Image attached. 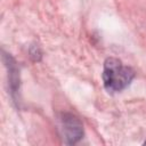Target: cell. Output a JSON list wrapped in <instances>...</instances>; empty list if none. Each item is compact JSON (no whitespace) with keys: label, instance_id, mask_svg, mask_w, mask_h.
I'll return each instance as SVG.
<instances>
[{"label":"cell","instance_id":"2","mask_svg":"<svg viewBox=\"0 0 146 146\" xmlns=\"http://www.w3.org/2000/svg\"><path fill=\"white\" fill-rule=\"evenodd\" d=\"M62 122H63V129H64V133L66 136L67 143L75 144L83 135L81 122L79 121L78 117H75L72 114H64Z\"/></svg>","mask_w":146,"mask_h":146},{"label":"cell","instance_id":"1","mask_svg":"<svg viewBox=\"0 0 146 146\" xmlns=\"http://www.w3.org/2000/svg\"><path fill=\"white\" fill-rule=\"evenodd\" d=\"M135 76L132 68L124 66L121 60L110 57L104 63L103 81L108 92H119L127 88Z\"/></svg>","mask_w":146,"mask_h":146},{"label":"cell","instance_id":"3","mask_svg":"<svg viewBox=\"0 0 146 146\" xmlns=\"http://www.w3.org/2000/svg\"><path fill=\"white\" fill-rule=\"evenodd\" d=\"M145 144H146V141H145Z\"/></svg>","mask_w":146,"mask_h":146}]
</instances>
